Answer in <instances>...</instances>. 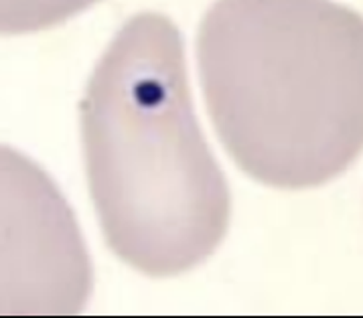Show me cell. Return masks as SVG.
<instances>
[{"label":"cell","instance_id":"obj_1","mask_svg":"<svg viewBox=\"0 0 363 318\" xmlns=\"http://www.w3.org/2000/svg\"><path fill=\"white\" fill-rule=\"evenodd\" d=\"M87 183L106 244L150 278L203 263L223 242L232 193L191 100L185 45L171 18H128L82 101Z\"/></svg>","mask_w":363,"mask_h":318},{"label":"cell","instance_id":"obj_2","mask_svg":"<svg viewBox=\"0 0 363 318\" xmlns=\"http://www.w3.org/2000/svg\"><path fill=\"white\" fill-rule=\"evenodd\" d=\"M205 106L262 185L320 187L363 152V16L333 0H216L197 33Z\"/></svg>","mask_w":363,"mask_h":318},{"label":"cell","instance_id":"obj_3","mask_svg":"<svg viewBox=\"0 0 363 318\" xmlns=\"http://www.w3.org/2000/svg\"><path fill=\"white\" fill-rule=\"evenodd\" d=\"M91 266L72 211L33 162L2 148V314H75Z\"/></svg>","mask_w":363,"mask_h":318},{"label":"cell","instance_id":"obj_4","mask_svg":"<svg viewBox=\"0 0 363 318\" xmlns=\"http://www.w3.org/2000/svg\"><path fill=\"white\" fill-rule=\"evenodd\" d=\"M98 0H0L2 35L37 33L65 23Z\"/></svg>","mask_w":363,"mask_h":318}]
</instances>
